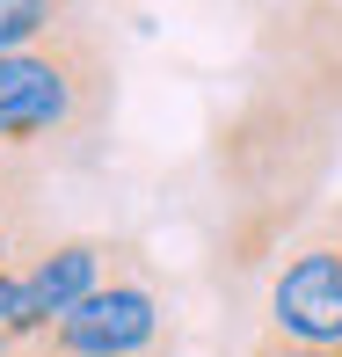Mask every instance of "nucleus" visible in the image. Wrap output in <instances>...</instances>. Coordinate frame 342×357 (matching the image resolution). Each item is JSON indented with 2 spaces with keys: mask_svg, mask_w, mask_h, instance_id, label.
<instances>
[{
  "mask_svg": "<svg viewBox=\"0 0 342 357\" xmlns=\"http://www.w3.org/2000/svg\"><path fill=\"white\" fill-rule=\"evenodd\" d=\"M44 241H52L44 234V212H0V270H22Z\"/></svg>",
  "mask_w": 342,
  "mask_h": 357,
  "instance_id": "7",
  "label": "nucleus"
},
{
  "mask_svg": "<svg viewBox=\"0 0 342 357\" xmlns=\"http://www.w3.org/2000/svg\"><path fill=\"white\" fill-rule=\"evenodd\" d=\"M44 190H52V175H37L29 160L0 153V212H44Z\"/></svg>",
  "mask_w": 342,
  "mask_h": 357,
  "instance_id": "6",
  "label": "nucleus"
},
{
  "mask_svg": "<svg viewBox=\"0 0 342 357\" xmlns=\"http://www.w3.org/2000/svg\"><path fill=\"white\" fill-rule=\"evenodd\" d=\"M168 306L146 270L109 278L95 299H80L29 357H168Z\"/></svg>",
  "mask_w": 342,
  "mask_h": 357,
  "instance_id": "2",
  "label": "nucleus"
},
{
  "mask_svg": "<svg viewBox=\"0 0 342 357\" xmlns=\"http://www.w3.org/2000/svg\"><path fill=\"white\" fill-rule=\"evenodd\" d=\"M270 328L291 343H342V241L313 234L270 278Z\"/></svg>",
  "mask_w": 342,
  "mask_h": 357,
  "instance_id": "4",
  "label": "nucleus"
},
{
  "mask_svg": "<svg viewBox=\"0 0 342 357\" xmlns=\"http://www.w3.org/2000/svg\"><path fill=\"white\" fill-rule=\"evenodd\" d=\"M248 357H342V343H291V335L263 328V335L248 343Z\"/></svg>",
  "mask_w": 342,
  "mask_h": 357,
  "instance_id": "9",
  "label": "nucleus"
},
{
  "mask_svg": "<svg viewBox=\"0 0 342 357\" xmlns=\"http://www.w3.org/2000/svg\"><path fill=\"white\" fill-rule=\"evenodd\" d=\"M124 270H146L139 241H109V234H52L37 255L22 263V335L29 350L73 314L80 299H95L109 278Z\"/></svg>",
  "mask_w": 342,
  "mask_h": 357,
  "instance_id": "3",
  "label": "nucleus"
},
{
  "mask_svg": "<svg viewBox=\"0 0 342 357\" xmlns=\"http://www.w3.org/2000/svg\"><path fill=\"white\" fill-rule=\"evenodd\" d=\"M88 15V0H0V52H22V44L52 37Z\"/></svg>",
  "mask_w": 342,
  "mask_h": 357,
  "instance_id": "5",
  "label": "nucleus"
},
{
  "mask_svg": "<svg viewBox=\"0 0 342 357\" xmlns=\"http://www.w3.org/2000/svg\"><path fill=\"white\" fill-rule=\"evenodd\" d=\"M328 234H335V241H342V212H335V219H328Z\"/></svg>",
  "mask_w": 342,
  "mask_h": 357,
  "instance_id": "10",
  "label": "nucleus"
},
{
  "mask_svg": "<svg viewBox=\"0 0 342 357\" xmlns=\"http://www.w3.org/2000/svg\"><path fill=\"white\" fill-rule=\"evenodd\" d=\"M117 117V52L80 15L52 37L0 52V153L29 160L37 175L88 168Z\"/></svg>",
  "mask_w": 342,
  "mask_h": 357,
  "instance_id": "1",
  "label": "nucleus"
},
{
  "mask_svg": "<svg viewBox=\"0 0 342 357\" xmlns=\"http://www.w3.org/2000/svg\"><path fill=\"white\" fill-rule=\"evenodd\" d=\"M0 357H29V335H22V270H0Z\"/></svg>",
  "mask_w": 342,
  "mask_h": 357,
  "instance_id": "8",
  "label": "nucleus"
}]
</instances>
